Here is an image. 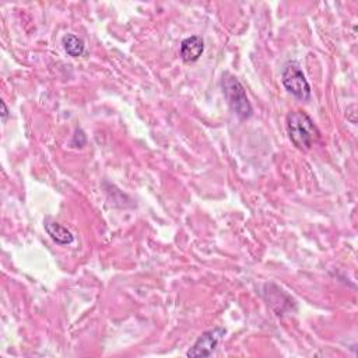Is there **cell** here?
<instances>
[{
    "mask_svg": "<svg viewBox=\"0 0 358 358\" xmlns=\"http://www.w3.org/2000/svg\"><path fill=\"white\" fill-rule=\"evenodd\" d=\"M281 83L284 89L297 100L308 101L311 98V86L297 62H290L284 66Z\"/></svg>",
    "mask_w": 358,
    "mask_h": 358,
    "instance_id": "cell-3",
    "label": "cell"
},
{
    "mask_svg": "<svg viewBox=\"0 0 358 358\" xmlns=\"http://www.w3.org/2000/svg\"><path fill=\"white\" fill-rule=\"evenodd\" d=\"M221 86H223V93H224L231 110L234 111V114L242 121L249 119L253 114V108L246 97L245 89L241 84V82L235 76L225 73L223 76Z\"/></svg>",
    "mask_w": 358,
    "mask_h": 358,
    "instance_id": "cell-2",
    "label": "cell"
},
{
    "mask_svg": "<svg viewBox=\"0 0 358 358\" xmlns=\"http://www.w3.org/2000/svg\"><path fill=\"white\" fill-rule=\"evenodd\" d=\"M203 51H204L203 40L199 36H192L182 41L179 55L184 62L192 64V62H196L200 59Z\"/></svg>",
    "mask_w": 358,
    "mask_h": 358,
    "instance_id": "cell-5",
    "label": "cell"
},
{
    "mask_svg": "<svg viewBox=\"0 0 358 358\" xmlns=\"http://www.w3.org/2000/svg\"><path fill=\"white\" fill-rule=\"evenodd\" d=\"M225 333H227V330L220 326L204 331L202 336H199V338L195 341V344L189 348L186 355L191 358L210 357L214 352V350L217 348L218 343L225 336Z\"/></svg>",
    "mask_w": 358,
    "mask_h": 358,
    "instance_id": "cell-4",
    "label": "cell"
},
{
    "mask_svg": "<svg viewBox=\"0 0 358 358\" xmlns=\"http://www.w3.org/2000/svg\"><path fill=\"white\" fill-rule=\"evenodd\" d=\"M62 45H64L66 54H68L69 57H72V58H79V57H82V55L84 54V51H86L84 43H83L79 37H76V36H73V34H66V36L62 38Z\"/></svg>",
    "mask_w": 358,
    "mask_h": 358,
    "instance_id": "cell-7",
    "label": "cell"
},
{
    "mask_svg": "<svg viewBox=\"0 0 358 358\" xmlns=\"http://www.w3.org/2000/svg\"><path fill=\"white\" fill-rule=\"evenodd\" d=\"M2 121L3 122H6L8 121V118H9V110H8V105H6V103L2 100Z\"/></svg>",
    "mask_w": 358,
    "mask_h": 358,
    "instance_id": "cell-8",
    "label": "cell"
},
{
    "mask_svg": "<svg viewBox=\"0 0 358 358\" xmlns=\"http://www.w3.org/2000/svg\"><path fill=\"white\" fill-rule=\"evenodd\" d=\"M45 231L59 245H70L75 241L73 234L65 225L57 221H45Z\"/></svg>",
    "mask_w": 358,
    "mask_h": 358,
    "instance_id": "cell-6",
    "label": "cell"
},
{
    "mask_svg": "<svg viewBox=\"0 0 358 358\" xmlns=\"http://www.w3.org/2000/svg\"><path fill=\"white\" fill-rule=\"evenodd\" d=\"M285 128L291 143L301 151H308L319 140V130L304 111H291L285 118Z\"/></svg>",
    "mask_w": 358,
    "mask_h": 358,
    "instance_id": "cell-1",
    "label": "cell"
}]
</instances>
